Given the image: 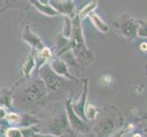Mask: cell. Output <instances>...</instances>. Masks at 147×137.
Instances as JSON below:
<instances>
[{
	"mask_svg": "<svg viewBox=\"0 0 147 137\" xmlns=\"http://www.w3.org/2000/svg\"><path fill=\"white\" fill-rule=\"evenodd\" d=\"M18 123L20 125H22L23 127H28V126H32L38 123V120L33 118L31 115L28 113H25L22 116H20V120Z\"/></svg>",
	"mask_w": 147,
	"mask_h": 137,
	"instance_id": "obj_21",
	"label": "cell"
},
{
	"mask_svg": "<svg viewBox=\"0 0 147 137\" xmlns=\"http://www.w3.org/2000/svg\"><path fill=\"white\" fill-rule=\"evenodd\" d=\"M88 80H84V86H83V91L82 95L80 96V99L77 101H74L71 103L70 101V105H71V108L74 111V113L77 114L79 117L83 119L86 121L85 116H84V109L85 106L87 104V97H88Z\"/></svg>",
	"mask_w": 147,
	"mask_h": 137,
	"instance_id": "obj_11",
	"label": "cell"
},
{
	"mask_svg": "<svg viewBox=\"0 0 147 137\" xmlns=\"http://www.w3.org/2000/svg\"><path fill=\"white\" fill-rule=\"evenodd\" d=\"M137 20V37L146 38L147 30H146V20L136 18Z\"/></svg>",
	"mask_w": 147,
	"mask_h": 137,
	"instance_id": "obj_23",
	"label": "cell"
},
{
	"mask_svg": "<svg viewBox=\"0 0 147 137\" xmlns=\"http://www.w3.org/2000/svg\"><path fill=\"white\" fill-rule=\"evenodd\" d=\"M7 111L5 109V107H0V120L5 119V117L7 116Z\"/></svg>",
	"mask_w": 147,
	"mask_h": 137,
	"instance_id": "obj_27",
	"label": "cell"
},
{
	"mask_svg": "<svg viewBox=\"0 0 147 137\" xmlns=\"http://www.w3.org/2000/svg\"><path fill=\"white\" fill-rule=\"evenodd\" d=\"M29 3L32 5V6L36 8L38 11H39L41 14L45 15V16L48 17H55L59 15L56 10L50 6V5H45L38 2V0H28Z\"/></svg>",
	"mask_w": 147,
	"mask_h": 137,
	"instance_id": "obj_14",
	"label": "cell"
},
{
	"mask_svg": "<svg viewBox=\"0 0 147 137\" xmlns=\"http://www.w3.org/2000/svg\"><path fill=\"white\" fill-rule=\"evenodd\" d=\"M38 77L42 80L47 90L50 92H59L62 89L64 84V79L55 73L50 68L49 63L43 65L38 70Z\"/></svg>",
	"mask_w": 147,
	"mask_h": 137,
	"instance_id": "obj_4",
	"label": "cell"
},
{
	"mask_svg": "<svg viewBox=\"0 0 147 137\" xmlns=\"http://www.w3.org/2000/svg\"><path fill=\"white\" fill-rule=\"evenodd\" d=\"M71 34L69 39L72 54L78 64L88 66L93 62L94 57L86 44L82 26V19L79 18L78 15H75L73 18H71Z\"/></svg>",
	"mask_w": 147,
	"mask_h": 137,
	"instance_id": "obj_1",
	"label": "cell"
},
{
	"mask_svg": "<svg viewBox=\"0 0 147 137\" xmlns=\"http://www.w3.org/2000/svg\"><path fill=\"white\" fill-rule=\"evenodd\" d=\"M49 5L59 15L69 18L75 16V4L73 0H49Z\"/></svg>",
	"mask_w": 147,
	"mask_h": 137,
	"instance_id": "obj_9",
	"label": "cell"
},
{
	"mask_svg": "<svg viewBox=\"0 0 147 137\" xmlns=\"http://www.w3.org/2000/svg\"><path fill=\"white\" fill-rule=\"evenodd\" d=\"M98 108L92 104H86L84 109V116L86 120H94L98 113Z\"/></svg>",
	"mask_w": 147,
	"mask_h": 137,
	"instance_id": "obj_19",
	"label": "cell"
},
{
	"mask_svg": "<svg viewBox=\"0 0 147 137\" xmlns=\"http://www.w3.org/2000/svg\"><path fill=\"white\" fill-rule=\"evenodd\" d=\"M69 50H71L69 39L64 38L61 34H59L57 37V42H56V57H60Z\"/></svg>",
	"mask_w": 147,
	"mask_h": 137,
	"instance_id": "obj_13",
	"label": "cell"
},
{
	"mask_svg": "<svg viewBox=\"0 0 147 137\" xmlns=\"http://www.w3.org/2000/svg\"><path fill=\"white\" fill-rule=\"evenodd\" d=\"M121 137H133V135L130 134V131H128V132H125V133L123 132V134L121 135Z\"/></svg>",
	"mask_w": 147,
	"mask_h": 137,
	"instance_id": "obj_30",
	"label": "cell"
},
{
	"mask_svg": "<svg viewBox=\"0 0 147 137\" xmlns=\"http://www.w3.org/2000/svg\"><path fill=\"white\" fill-rule=\"evenodd\" d=\"M32 137H59V136H56L53 134H39V133H36Z\"/></svg>",
	"mask_w": 147,
	"mask_h": 137,
	"instance_id": "obj_28",
	"label": "cell"
},
{
	"mask_svg": "<svg viewBox=\"0 0 147 137\" xmlns=\"http://www.w3.org/2000/svg\"><path fill=\"white\" fill-rule=\"evenodd\" d=\"M47 93L48 90L42 80L37 77L29 80L16 97L13 96V99L16 98L18 103L24 106L31 107L41 103L46 98Z\"/></svg>",
	"mask_w": 147,
	"mask_h": 137,
	"instance_id": "obj_2",
	"label": "cell"
},
{
	"mask_svg": "<svg viewBox=\"0 0 147 137\" xmlns=\"http://www.w3.org/2000/svg\"><path fill=\"white\" fill-rule=\"evenodd\" d=\"M5 119H6L8 123L17 124L20 120V116L18 115L17 113H9V114H7V116L5 117Z\"/></svg>",
	"mask_w": 147,
	"mask_h": 137,
	"instance_id": "obj_26",
	"label": "cell"
},
{
	"mask_svg": "<svg viewBox=\"0 0 147 137\" xmlns=\"http://www.w3.org/2000/svg\"><path fill=\"white\" fill-rule=\"evenodd\" d=\"M116 125L114 121L110 117L101 118L94 127L95 137H109L114 134Z\"/></svg>",
	"mask_w": 147,
	"mask_h": 137,
	"instance_id": "obj_8",
	"label": "cell"
},
{
	"mask_svg": "<svg viewBox=\"0 0 147 137\" xmlns=\"http://www.w3.org/2000/svg\"><path fill=\"white\" fill-rule=\"evenodd\" d=\"M97 7H98V0H92L90 3H88L86 6H84L80 9V11L78 14L79 18L80 19H84L85 18H87L90 13L93 12Z\"/></svg>",
	"mask_w": 147,
	"mask_h": 137,
	"instance_id": "obj_18",
	"label": "cell"
},
{
	"mask_svg": "<svg viewBox=\"0 0 147 137\" xmlns=\"http://www.w3.org/2000/svg\"><path fill=\"white\" fill-rule=\"evenodd\" d=\"M141 47H143V49H142V50H143V51H146V43L145 42L142 43Z\"/></svg>",
	"mask_w": 147,
	"mask_h": 137,
	"instance_id": "obj_33",
	"label": "cell"
},
{
	"mask_svg": "<svg viewBox=\"0 0 147 137\" xmlns=\"http://www.w3.org/2000/svg\"><path fill=\"white\" fill-rule=\"evenodd\" d=\"M113 28L128 41L137 38V20L128 14H121L113 21Z\"/></svg>",
	"mask_w": 147,
	"mask_h": 137,
	"instance_id": "obj_3",
	"label": "cell"
},
{
	"mask_svg": "<svg viewBox=\"0 0 147 137\" xmlns=\"http://www.w3.org/2000/svg\"><path fill=\"white\" fill-rule=\"evenodd\" d=\"M80 137H95V134H92L87 133V134H82Z\"/></svg>",
	"mask_w": 147,
	"mask_h": 137,
	"instance_id": "obj_31",
	"label": "cell"
},
{
	"mask_svg": "<svg viewBox=\"0 0 147 137\" xmlns=\"http://www.w3.org/2000/svg\"><path fill=\"white\" fill-rule=\"evenodd\" d=\"M49 64L53 72L59 75L60 77H62L63 79H67L69 80H77V79L69 72V65L61 59L58 57H53V59L49 62Z\"/></svg>",
	"mask_w": 147,
	"mask_h": 137,
	"instance_id": "obj_10",
	"label": "cell"
},
{
	"mask_svg": "<svg viewBox=\"0 0 147 137\" xmlns=\"http://www.w3.org/2000/svg\"><path fill=\"white\" fill-rule=\"evenodd\" d=\"M70 101H71L70 100L66 101V115H67V118L69 121V127L80 134L90 133V126L87 125V124L85 123L83 119L79 117L74 113V111L71 108V105H70Z\"/></svg>",
	"mask_w": 147,
	"mask_h": 137,
	"instance_id": "obj_5",
	"label": "cell"
},
{
	"mask_svg": "<svg viewBox=\"0 0 147 137\" xmlns=\"http://www.w3.org/2000/svg\"><path fill=\"white\" fill-rule=\"evenodd\" d=\"M71 28H72V25H71V18L64 16V22H63V28H62V33L61 35L66 38H69L70 34H71Z\"/></svg>",
	"mask_w": 147,
	"mask_h": 137,
	"instance_id": "obj_20",
	"label": "cell"
},
{
	"mask_svg": "<svg viewBox=\"0 0 147 137\" xmlns=\"http://www.w3.org/2000/svg\"><path fill=\"white\" fill-rule=\"evenodd\" d=\"M6 137H23L21 131L18 128H8L6 131Z\"/></svg>",
	"mask_w": 147,
	"mask_h": 137,
	"instance_id": "obj_25",
	"label": "cell"
},
{
	"mask_svg": "<svg viewBox=\"0 0 147 137\" xmlns=\"http://www.w3.org/2000/svg\"><path fill=\"white\" fill-rule=\"evenodd\" d=\"M32 52H33V56H34L35 63H36L37 72L42 67L43 65L49 63L54 57L52 50L49 48L46 47V46H45L42 49L38 50V51H34V50H32Z\"/></svg>",
	"mask_w": 147,
	"mask_h": 137,
	"instance_id": "obj_12",
	"label": "cell"
},
{
	"mask_svg": "<svg viewBox=\"0 0 147 137\" xmlns=\"http://www.w3.org/2000/svg\"><path fill=\"white\" fill-rule=\"evenodd\" d=\"M35 69H36V63H35L33 52L31 50V52L28 54L27 59L25 60V62H24V64L22 66L21 72H22V74H23V76L25 78L30 79V78H31V75H32Z\"/></svg>",
	"mask_w": 147,
	"mask_h": 137,
	"instance_id": "obj_15",
	"label": "cell"
},
{
	"mask_svg": "<svg viewBox=\"0 0 147 137\" xmlns=\"http://www.w3.org/2000/svg\"><path fill=\"white\" fill-rule=\"evenodd\" d=\"M22 0H5V5L3 8L0 10V16L9 8H17L18 7H22Z\"/></svg>",
	"mask_w": 147,
	"mask_h": 137,
	"instance_id": "obj_22",
	"label": "cell"
},
{
	"mask_svg": "<svg viewBox=\"0 0 147 137\" xmlns=\"http://www.w3.org/2000/svg\"><path fill=\"white\" fill-rule=\"evenodd\" d=\"M13 90L14 88L12 89H7V88H3L0 90V105H4L6 107L10 108L13 103Z\"/></svg>",
	"mask_w": 147,
	"mask_h": 137,
	"instance_id": "obj_17",
	"label": "cell"
},
{
	"mask_svg": "<svg viewBox=\"0 0 147 137\" xmlns=\"http://www.w3.org/2000/svg\"><path fill=\"white\" fill-rule=\"evenodd\" d=\"M21 38L29 45V47L34 51H38V50L42 49L45 47L41 38L34 31H32V29L30 28V26L28 24H26V26L23 29Z\"/></svg>",
	"mask_w": 147,
	"mask_h": 137,
	"instance_id": "obj_6",
	"label": "cell"
},
{
	"mask_svg": "<svg viewBox=\"0 0 147 137\" xmlns=\"http://www.w3.org/2000/svg\"><path fill=\"white\" fill-rule=\"evenodd\" d=\"M23 137H32L36 133H38V130L36 128V126H28V127H22L20 129Z\"/></svg>",
	"mask_w": 147,
	"mask_h": 137,
	"instance_id": "obj_24",
	"label": "cell"
},
{
	"mask_svg": "<svg viewBox=\"0 0 147 137\" xmlns=\"http://www.w3.org/2000/svg\"><path fill=\"white\" fill-rule=\"evenodd\" d=\"M124 131H120V132H118V133H116V134H113L111 136H109V137H121V135L123 134V133Z\"/></svg>",
	"mask_w": 147,
	"mask_h": 137,
	"instance_id": "obj_29",
	"label": "cell"
},
{
	"mask_svg": "<svg viewBox=\"0 0 147 137\" xmlns=\"http://www.w3.org/2000/svg\"><path fill=\"white\" fill-rule=\"evenodd\" d=\"M88 18H90V22L92 23V25L98 31L101 33H107L109 31V26L104 22V20L98 14L94 13V11L90 13L88 16Z\"/></svg>",
	"mask_w": 147,
	"mask_h": 137,
	"instance_id": "obj_16",
	"label": "cell"
},
{
	"mask_svg": "<svg viewBox=\"0 0 147 137\" xmlns=\"http://www.w3.org/2000/svg\"><path fill=\"white\" fill-rule=\"evenodd\" d=\"M38 2L42 3V4H45V5H49V0H38Z\"/></svg>",
	"mask_w": 147,
	"mask_h": 137,
	"instance_id": "obj_32",
	"label": "cell"
},
{
	"mask_svg": "<svg viewBox=\"0 0 147 137\" xmlns=\"http://www.w3.org/2000/svg\"><path fill=\"white\" fill-rule=\"evenodd\" d=\"M69 128V121L67 118V115L65 113L59 115L58 117L54 118L49 124V133L56 135V136H61L65 133H67V131Z\"/></svg>",
	"mask_w": 147,
	"mask_h": 137,
	"instance_id": "obj_7",
	"label": "cell"
}]
</instances>
